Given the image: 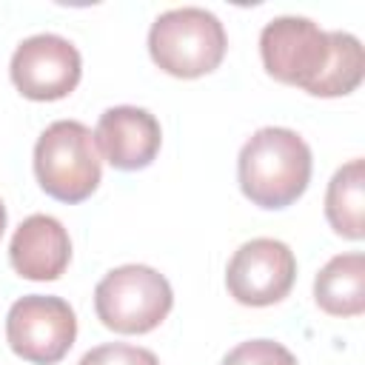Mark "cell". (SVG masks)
<instances>
[{"label":"cell","instance_id":"obj_8","mask_svg":"<svg viewBox=\"0 0 365 365\" xmlns=\"http://www.w3.org/2000/svg\"><path fill=\"white\" fill-rule=\"evenodd\" d=\"M80 71H83V60L77 46L51 31L26 37L14 48L9 63V74L17 91L40 103L71 94L80 83Z\"/></svg>","mask_w":365,"mask_h":365},{"label":"cell","instance_id":"obj_3","mask_svg":"<svg viewBox=\"0 0 365 365\" xmlns=\"http://www.w3.org/2000/svg\"><path fill=\"white\" fill-rule=\"evenodd\" d=\"M34 174L40 188L60 202H83L100 185V151L88 125L57 120L34 143Z\"/></svg>","mask_w":365,"mask_h":365},{"label":"cell","instance_id":"obj_4","mask_svg":"<svg viewBox=\"0 0 365 365\" xmlns=\"http://www.w3.org/2000/svg\"><path fill=\"white\" fill-rule=\"evenodd\" d=\"M174 294L168 279L151 265L111 268L94 288L97 319L117 334H148L171 311Z\"/></svg>","mask_w":365,"mask_h":365},{"label":"cell","instance_id":"obj_10","mask_svg":"<svg viewBox=\"0 0 365 365\" xmlns=\"http://www.w3.org/2000/svg\"><path fill=\"white\" fill-rule=\"evenodd\" d=\"M9 259L23 279H57L71 259L68 231L51 214H31L17 225L9 245Z\"/></svg>","mask_w":365,"mask_h":365},{"label":"cell","instance_id":"obj_16","mask_svg":"<svg viewBox=\"0 0 365 365\" xmlns=\"http://www.w3.org/2000/svg\"><path fill=\"white\" fill-rule=\"evenodd\" d=\"M3 228H6V205L0 200V237H3Z\"/></svg>","mask_w":365,"mask_h":365},{"label":"cell","instance_id":"obj_6","mask_svg":"<svg viewBox=\"0 0 365 365\" xmlns=\"http://www.w3.org/2000/svg\"><path fill=\"white\" fill-rule=\"evenodd\" d=\"M328 31H322L314 20L282 14L262 26L259 34V57L265 71L288 86L311 88L328 63Z\"/></svg>","mask_w":365,"mask_h":365},{"label":"cell","instance_id":"obj_5","mask_svg":"<svg viewBox=\"0 0 365 365\" xmlns=\"http://www.w3.org/2000/svg\"><path fill=\"white\" fill-rule=\"evenodd\" d=\"M77 336V317L63 297L29 294L20 297L6 317L9 348L34 365L60 362Z\"/></svg>","mask_w":365,"mask_h":365},{"label":"cell","instance_id":"obj_14","mask_svg":"<svg viewBox=\"0 0 365 365\" xmlns=\"http://www.w3.org/2000/svg\"><path fill=\"white\" fill-rule=\"evenodd\" d=\"M220 365H297V356L274 339H248L225 354Z\"/></svg>","mask_w":365,"mask_h":365},{"label":"cell","instance_id":"obj_7","mask_svg":"<svg viewBox=\"0 0 365 365\" xmlns=\"http://www.w3.org/2000/svg\"><path fill=\"white\" fill-rule=\"evenodd\" d=\"M297 279L294 251L274 237H257L242 242L225 268L228 294L240 305L265 308L288 297Z\"/></svg>","mask_w":365,"mask_h":365},{"label":"cell","instance_id":"obj_12","mask_svg":"<svg viewBox=\"0 0 365 365\" xmlns=\"http://www.w3.org/2000/svg\"><path fill=\"white\" fill-rule=\"evenodd\" d=\"M325 217L339 237H365V160H348L334 171L325 191Z\"/></svg>","mask_w":365,"mask_h":365},{"label":"cell","instance_id":"obj_1","mask_svg":"<svg viewBox=\"0 0 365 365\" xmlns=\"http://www.w3.org/2000/svg\"><path fill=\"white\" fill-rule=\"evenodd\" d=\"M242 194L259 208H285L302 197L311 180L308 143L282 125L254 131L237 157Z\"/></svg>","mask_w":365,"mask_h":365},{"label":"cell","instance_id":"obj_2","mask_svg":"<svg viewBox=\"0 0 365 365\" xmlns=\"http://www.w3.org/2000/svg\"><path fill=\"white\" fill-rule=\"evenodd\" d=\"M228 48L220 17L200 6L163 11L148 29L151 60L171 77H202L214 71Z\"/></svg>","mask_w":365,"mask_h":365},{"label":"cell","instance_id":"obj_13","mask_svg":"<svg viewBox=\"0 0 365 365\" xmlns=\"http://www.w3.org/2000/svg\"><path fill=\"white\" fill-rule=\"evenodd\" d=\"M328 63L317 83L308 88L314 97H342L351 94L365 74V54L362 43L351 31H328Z\"/></svg>","mask_w":365,"mask_h":365},{"label":"cell","instance_id":"obj_9","mask_svg":"<svg viewBox=\"0 0 365 365\" xmlns=\"http://www.w3.org/2000/svg\"><path fill=\"white\" fill-rule=\"evenodd\" d=\"M94 143L103 157L120 171H137L151 165L160 151L163 131L148 108L114 106L106 108L94 128Z\"/></svg>","mask_w":365,"mask_h":365},{"label":"cell","instance_id":"obj_15","mask_svg":"<svg viewBox=\"0 0 365 365\" xmlns=\"http://www.w3.org/2000/svg\"><path fill=\"white\" fill-rule=\"evenodd\" d=\"M77 365H160L154 351L140 348V345H125V342H106L83 354Z\"/></svg>","mask_w":365,"mask_h":365},{"label":"cell","instance_id":"obj_11","mask_svg":"<svg viewBox=\"0 0 365 365\" xmlns=\"http://www.w3.org/2000/svg\"><path fill=\"white\" fill-rule=\"evenodd\" d=\"M314 299L331 317H359L365 311V257L359 251L331 257L314 279Z\"/></svg>","mask_w":365,"mask_h":365}]
</instances>
